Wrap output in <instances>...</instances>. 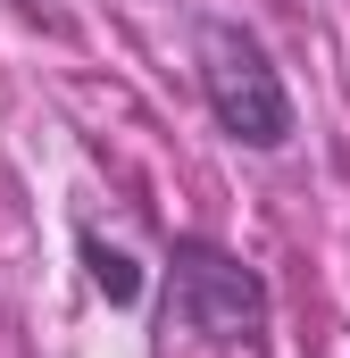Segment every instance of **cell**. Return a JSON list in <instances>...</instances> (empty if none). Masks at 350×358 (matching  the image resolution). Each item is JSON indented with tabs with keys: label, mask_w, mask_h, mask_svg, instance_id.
Instances as JSON below:
<instances>
[{
	"label": "cell",
	"mask_w": 350,
	"mask_h": 358,
	"mask_svg": "<svg viewBox=\"0 0 350 358\" xmlns=\"http://www.w3.org/2000/svg\"><path fill=\"white\" fill-rule=\"evenodd\" d=\"M84 267H92V292L108 300V308H134L142 300V267L117 250V242H100V234H84Z\"/></svg>",
	"instance_id": "3957f363"
},
{
	"label": "cell",
	"mask_w": 350,
	"mask_h": 358,
	"mask_svg": "<svg viewBox=\"0 0 350 358\" xmlns=\"http://www.w3.org/2000/svg\"><path fill=\"white\" fill-rule=\"evenodd\" d=\"M200 92H209V108H217V125H225L234 142H251V150L292 142V92L267 67L259 34H242V25H200Z\"/></svg>",
	"instance_id": "6da1fadb"
},
{
	"label": "cell",
	"mask_w": 350,
	"mask_h": 358,
	"mask_svg": "<svg viewBox=\"0 0 350 358\" xmlns=\"http://www.w3.org/2000/svg\"><path fill=\"white\" fill-rule=\"evenodd\" d=\"M167 317L183 325V334H209V342H259V325H267V283L242 267V259L209 250V242H175Z\"/></svg>",
	"instance_id": "7a4b0ae2"
}]
</instances>
